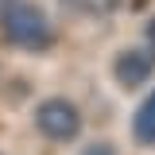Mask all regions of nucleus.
<instances>
[{
	"label": "nucleus",
	"mask_w": 155,
	"mask_h": 155,
	"mask_svg": "<svg viewBox=\"0 0 155 155\" xmlns=\"http://www.w3.org/2000/svg\"><path fill=\"white\" fill-rule=\"evenodd\" d=\"M147 47L155 51V19H151V31H147Z\"/></svg>",
	"instance_id": "nucleus-6"
},
{
	"label": "nucleus",
	"mask_w": 155,
	"mask_h": 155,
	"mask_svg": "<svg viewBox=\"0 0 155 155\" xmlns=\"http://www.w3.org/2000/svg\"><path fill=\"white\" fill-rule=\"evenodd\" d=\"M155 74V51L151 47H128L113 58V78L120 89H140Z\"/></svg>",
	"instance_id": "nucleus-3"
},
{
	"label": "nucleus",
	"mask_w": 155,
	"mask_h": 155,
	"mask_svg": "<svg viewBox=\"0 0 155 155\" xmlns=\"http://www.w3.org/2000/svg\"><path fill=\"white\" fill-rule=\"evenodd\" d=\"M81 155H116V147H113V143H105V140H93V143L81 147Z\"/></svg>",
	"instance_id": "nucleus-5"
},
{
	"label": "nucleus",
	"mask_w": 155,
	"mask_h": 155,
	"mask_svg": "<svg viewBox=\"0 0 155 155\" xmlns=\"http://www.w3.org/2000/svg\"><path fill=\"white\" fill-rule=\"evenodd\" d=\"M0 31L19 51H47L54 43L47 12L31 0H4L0 4Z\"/></svg>",
	"instance_id": "nucleus-1"
},
{
	"label": "nucleus",
	"mask_w": 155,
	"mask_h": 155,
	"mask_svg": "<svg viewBox=\"0 0 155 155\" xmlns=\"http://www.w3.org/2000/svg\"><path fill=\"white\" fill-rule=\"evenodd\" d=\"M35 128L51 143H70L81 136V113L70 97H43L35 105Z\"/></svg>",
	"instance_id": "nucleus-2"
},
{
	"label": "nucleus",
	"mask_w": 155,
	"mask_h": 155,
	"mask_svg": "<svg viewBox=\"0 0 155 155\" xmlns=\"http://www.w3.org/2000/svg\"><path fill=\"white\" fill-rule=\"evenodd\" d=\"M0 155H4V151H0Z\"/></svg>",
	"instance_id": "nucleus-7"
},
{
	"label": "nucleus",
	"mask_w": 155,
	"mask_h": 155,
	"mask_svg": "<svg viewBox=\"0 0 155 155\" xmlns=\"http://www.w3.org/2000/svg\"><path fill=\"white\" fill-rule=\"evenodd\" d=\"M132 140L140 147H155V89L140 105H136V116H132Z\"/></svg>",
	"instance_id": "nucleus-4"
}]
</instances>
